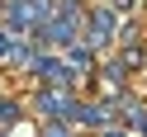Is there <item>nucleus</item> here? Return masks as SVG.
I'll use <instances>...</instances> for the list:
<instances>
[{
    "label": "nucleus",
    "mask_w": 147,
    "mask_h": 137,
    "mask_svg": "<svg viewBox=\"0 0 147 137\" xmlns=\"http://www.w3.org/2000/svg\"><path fill=\"white\" fill-rule=\"evenodd\" d=\"M76 104L81 99H71V85H43L38 95H33V109H38L43 118H71V123H76Z\"/></svg>",
    "instance_id": "f257e3e1"
},
{
    "label": "nucleus",
    "mask_w": 147,
    "mask_h": 137,
    "mask_svg": "<svg viewBox=\"0 0 147 137\" xmlns=\"http://www.w3.org/2000/svg\"><path fill=\"white\" fill-rule=\"evenodd\" d=\"M81 29H86V24H76V19H62V14H52V19L43 24V29H33V43H38V47H71Z\"/></svg>",
    "instance_id": "f03ea898"
},
{
    "label": "nucleus",
    "mask_w": 147,
    "mask_h": 137,
    "mask_svg": "<svg viewBox=\"0 0 147 137\" xmlns=\"http://www.w3.org/2000/svg\"><path fill=\"white\" fill-rule=\"evenodd\" d=\"M29 76H38L43 85H71V80H76V66L62 61V57H52V52H38V61H33Z\"/></svg>",
    "instance_id": "7ed1b4c3"
},
{
    "label": "nucleus",
    "mask_w": 147,
    "mask_h": 137,
    "mask_svg": "<svg viewBox=\"0 0 147 137\" xmlns=\"http://www.w3.org/2000/svg\"><path fill=\"white\" fill-rule=\"evenodd\" d=\"M109 38H114V10H90V19H86V43H90L95 52H105Z\"/></svg>",
    "instance_id": "20e7f679"
},
{
    "label": "nucleus",
    "mask_w": 147,
    "mask_h": 137,
    "mask_svg": "<svg viewBox=\"0 0 147 137\" xmlns=\"http://www.w3.org/2000/svg\"><path fill=\"white\" fill-rule=\"evenodd\" d=\"M114 114H119V104H76V123H86V128H109L114 123Z\"/></svg>",
    "instance_id": "39448f33"
},
{
    "label": "nucleus",
    "mask_w": 147,
    "mask_h": 137,
    "mask_svg": "<svg viewBox=\"0 0 147 137\" xmlns=\"http://www.w3.org/2000/svg\"><path fill=\"white\" fill-rule=\"evenodd\" d=\"M52 14H62V19H76V24H86V19H90L86 0H57V5H52Z\"/></svg>",
    "instance_id": "423d86ee"
},
{
    "label": "nucleus",
    "mask_w": 147,
    "mask_h": 137,
    "mask_svg": "<svg viewBox=\"0 0 147 137\" xmlns=\"http://www.w3.org/2000/svg\"><path fill=\"white\" fill-rule=\"evenodd\" d=\"M14 123H19V104L0 95V128H14Z\"/></svg>",
    "instance_id": "0eeeda50"
},
{
    "label": "nucleus",
    "mask_w": 147,
    "mask_h": 137,
    "mask_svg": "<svg viewBox=\"0 0 147 137\" xmlns=\"http://www.w3.org/2000/svg\"><path fill=\"white\" fill-rule=\"evenodd\" d=\"M14 43H19V33H14L10 24H0V61L10 57V47H14Z\"/></svg>",
    "instance_id": "6e6552de"
},
{
    "label": "nucleus",
    "mask_w": 147,
    "mask_h": 137,
    "mask_svg": "<svg viewBox=\"0 0 147 137\" xmlns=\"http://www.w3.org/2000/svg\"><path fill=\"white\" fill-rule=\"evenodd\" d=\"M100 137H128V132H123V128H114V123H109V128H100Z\"/></svg>",
    "instance_id": "1a4fd4ad"
},
{
    "label": "nucleus",
    "mask_w": 147,
    "mask_h": 137,
    "mask_svg": "<svg viewBox=\"0 0 147 137\" xmlns=\"http://www.w3.org/2000/svg\"><path fill=\"white\" fill-rule=\"evenodd\" d=\"M0 10H5V0H0Z\"/></svg>",
    "instance_id": "9d476101"
},
{
    "label": "nucleus",
    "mask_w": 147,
    "mask_h": 137,
    "mask_svg": "<svg viewBox=\"0 0 147 137\" xmlns=\"http://www.w3.org/2000/svg\"><path fill=\"white\" fill-rule=\"evenodd\" d=\"M0 137H5V128H0Z\"/></svg>",
    "instance_id": "9b49d317"
},
{
    "label": "nucleus",
    "mask_w": 147,
    "mask_h": 137,
    "mask_svg": "<svg viewBox=\"0 0 147 137\" xmlns=\"http://www.w3.org/2000/svg\"><path fill=\"white\" fill-rule=\"evenodd\" d=\"M142 61H147V57H142Z\"/></svg>",
    "instance_id": "f8f14e48"
}]
</instances>
